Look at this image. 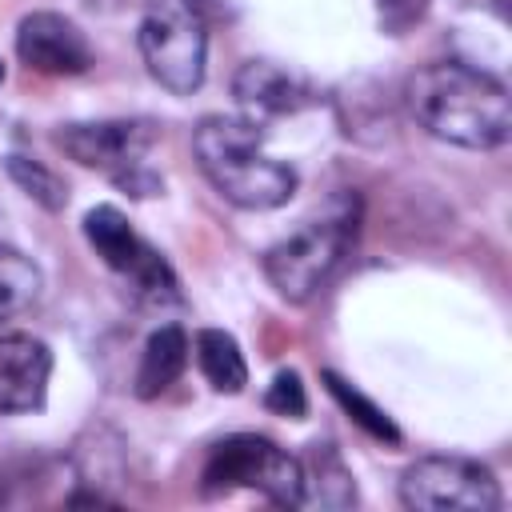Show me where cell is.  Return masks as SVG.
<instances>
[{
  "instance_id": "1",
  "label": "cell",
  "mask_w": 512,
  "mask_h": 512,
  "mask_svg": "<svg viewBox=\"0 0 512 512\" xmlns=\"http://www.w3.org/2000/svg\"><path fill=\"white\" fill-rule=\"evenodd\" d=\"M408 108L416 124L456 148L492 152L512 136V100L508 88L468 64H428L408 80Z\"/></svg>"
},
{
  "instance_id": "2",
  "label": "cell",
  "mask_w": 512,
  "mask_h": 512,
  "mask_svg": "<svg viewBox=\"0 0 512 512\" xmlns=\"http://www.w3.org/2000/svg\"><path fill=\"white\" fill-rule=\"evenodd\" d=\"M192 148L200 172L236 208L268 212L296 192V168L264 148L260 124L248 116H204L192 132Z\"/></svg>"
},
{
  "instance_id": "3",
  "label": "cell",
  "mask_w": 512,
  "mask_h": 512,
  "mask_svg": "<svg viewBox=\"0 0 512 512\" xmlns=\"http://www.w3.org/2000/svg\"><path fill=\"white\" fill-rule=\"evenodd\" d=\"M356 224H360L356 196L328 200L316 216L300 220L296 232H288L284 240H276L264 252L268 284L292 304L312 300L332 280V272L344 264V256L356 240Z\"/></svg>"
},
{
  "instance_id": "4",
  "label": "cell",
  "mask_w": 512,
  "mask_h": 512,
  "mask_svg": "<svg viewBox=\"0 0 512 512\" xmlns=\"http://www.w3.org/2000/svg\"><path fill=\"white\" fill-rule=\"evenodd\" d=\"M56 144L84 168L104 172L128 196H156L160 176L148 168V152L156 144L152 120H80L56 132Z\"/></svg>"
},
{
  "instance_id": "5",
  "label": "cell",
  "mask_w": 512,
  "mask_h": 512,
  "mask_svg": "<svg viewBox=\"0 0 512 512\" xmlns=\"http://www.w3.org/2000/svg\"><path fill=\"white\" fill-rule=\"evenodd\" d=\"M136 40L152 80L172 96H192L204 84L208 32L204 16L188 0H152L140 16Z\"/></svg>"
},
{
  "instance_id": "6",
  "label": "cell",
  "mask_w": 512,
  "mask_h": 512,
  "mask_svg": "<svg viewBox=\"0 0 512 512\" xmlns=\"http://www.w3.org/2000/svg\"><path fill=\"white\" fill-rule=\"evenodd\" d=\"M200 488L204 496H228L236 488H256L272 504L296 508L304 504V464L288 456L284 448H276L272 440L240 432L212 448Z\"/></svg>"
},
{
  "instance_id": "7",
  "label": "cell",
  "mask_w": 512,
  "mask_h": 512,
  "mask_svg": "<svg viewBox=\"0 0 512 512\" xmlns=\"http://www.w3.org/2000/svg\"><path fill=\"white\" fill-rule=\"evenodd\" d=\"M400 504L412 512H496V476L468 456H420L400 476Z\"/></svg>"
},
{
  "instance_id": "8",
  "label": "cell",
  "mask_w": 512,
  "mask_h": 512,
  "mask_svg": "<svg viewBox=\"0 0 512 512\" xmlns=\"http://www.w3.org/2000/svg\"><path fill=\"white\" fill-rule=\"evenodd\" d=\"M16 56L40 76H80L92 64L88 36L64 12H28L16 28Z\"/></svg>"
},
{
  "instance_id": "9",
  "label": "cell",
  "mask_w": 512,
  "mask_h": 512,
  "mask_svg": "<svg viewBox=\"0 0 512 512\" xmlns=\"http://www.w3.org/2000/svg\"><path fill=\"white\" fill-rule=\"evenodd\" d=\"M52 352L28 332L0 336V412H36L48 396Z\"/></svg>"
},
{
  "instance_id": "10",
  "label": "cell",
  "mask_w": 512,
  "mask_h": 512,
  "mask_svg": "<svg viewBox=\"0 0 512 512\" xmlns=\"http://www.w3.org/2000/svg\"><path fill=\"white\" fill-rule=\"evenodd\" d=\"M232 92L240 100V108L248 112V120H260V116H284V112H296L304 104V84L268 64V60H248L236 80H232Z\"/></svg>"
},
{
  "instance_id": "11",
  "label": "cell",
  "mask_w": 512,
  "mask_h": 512,
  "mask_svg": "<svg viewBox=\"0 0 512 512\" xmlns=\"http://www.w3.org/2000/svg\"><path fill=\"white\" fill-rule=\"evenodd\" d=\"M188 364V332L180 324H160L140 352V368H136V396L152 400L160 396L168 384H176V376Z\"/></svg>"
},
{
  "instance_id": "12",
  "label": "cell",
  "mask_w": 512,
  "mask_h": 512,
  "mask_svg": "<svg viewBox=\"0 0 512 512\" xmlns=\"http://www.w3.org/2000/svg\"><path fill=\"white\" fill-rule=\"evenodd\" d=\"M84 236H88V244L96 248V256H100L112 272H120V276H128L132 264H136L140 252H144V240L136 236V228L128 224V216H124L120 208H112V204H96V208L84 216Z\"/></svg>"
},
{
  "instance_id": "13",
  "label": "cell",
  "mask_w": 512,
  "mask_h": 512,
  "mask_svg": "<svg viewBox=\"0 0 512 512\" xmlns=\"http://www.w3.org/2000/svg\"><path fill=\"white\" fill-rule=\"evenodd\" d=\"M196 364L204 372V380L216 388V392H240L248 384V364H244V352L236 344L232 332L224 328H200L196 332Z\"/></svg>"
},
{
  "instance_id": "14",
  "label": "cell",
  "mask_w": 512,
  "mask_h": 512,
  "mask_svg": "<svg viewBox=\"0 0 512 512\" xmlns=\"http://www.w3.org/2000/svg\"><path fill=\"white\" fill-rule=\"evenodd\" d=\"M40 288H44L40 268L24 252L0 244V320L28 312L40 300Z\"/></svg>"
},
{
  "instance_id": "15",
  "label": "cell",
  "mask_w": 512,
  "mask_h": 512,
  "mask_svg": "<svg viewBox=\"0 0 512 512\" xmlns=\"http://www.w3.org/2000/svg\"><path fill=\"white\" fill-rule=\"evenodd\" d=\"M324 384H328V392H332V400L348 412V420L352 424H360L372 440H384V444H400V428L392 424V416L380 408V404H372L360 388H352L348 380H340L336 372H324Z\"/></svg>"
},
{
  "instance_id": "16",
  "label": "cell",
  "mask_w": 512,
  "mask_h": 512,
  "mask_svg": "<svg viewBox=\"0 0 512 512\" xmlns=\"http://www.w3.org/2000/svg\"><path fill=\"white\" fill-rule=\"evenodd\" d=\"M128 280H132V292H136V300H140V304H152V308L180 304L176 272L168 268V260H164L152 244H144V252H140V260L132 264Z\"/></svg>"
},
{
  "instance_id": "17",
  "label": "cell",
  "mask_w": 512,
  "mask_h": 512,
  "mask_svg": "<svg viewBox=\"0 0 512 512\" xmlns=\"http://www.w3.org/2000/svg\"><path fill=\"white\" fill-rule=\"evenodd\" d=\"M8 176L16 180V188H20L28 200H36V204L48 208V212H60V208L68 204V188H64V180H60L52 168H44L40 160L8 156Z\"/></svg>"
},
{
  "instance_id": "18",
  "label": "cell",
  "mask_w": 512,
  "mask_h": 512,
  "mask_svg": "<svg viewBox=\"0 0 512 512\" xmlns=\"http://www.w3.org/2000/svg\"><path fill=\"white\" fill-rule=\"evenodd\" d=\"M264 408L276 412V416H288V420H300L308 412V392H304V380L300 372L292 368H280L264 392Z\"/></svg>"
},
{
  "instance_id": "19",
  "label": "cell",
  "mask_w": 512,
  "mask_h": 512,
  "mask_svg": "<svg viewBox=\"0 0 512 512\" xmlns=\"http://www.w3.org/2000/svg\"><path fill=\"white\" fill-rule=\"evenodd\" d=\"M372 4H376V24L388 36L412 32L428 16V8H432V0H372Z\"/></svg>"
},
{
  "instance_id": "20",
  "label": "cell",
  "mask_w": 512,
  "mask_h": 512,
  "mask_svg": "<svg viewBox=\"0 0 512 512\" xmlns=\"http://www.w3.org/2000/svg\"><path fill=\"white\" fill-rule=\"evenodd\" d=\"M188 4H192L200 16H204V12H224V0H188Z\"/></svg>"
},
{
  "instance_id": "21",
  "label": "cell",
  "mask_w": 512,
  "mask_h": 512,
  "mask_svg": "<svg viewBox=\"0 0 512 512\" xmlns=\"http://www.w3.org/2000/svg\"><path fill=\"white\" fill-rule=\"evenodd\" d=\"M0 80H4V60H0Z\"/></svg>"
}]
</instances>
